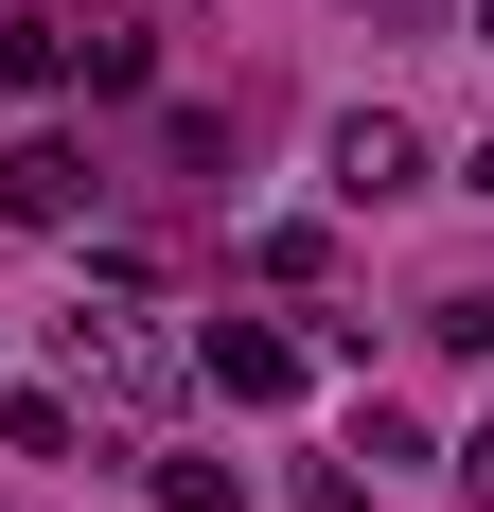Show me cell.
<instances>
[{"label": "cell", "mask_w": 494, "mask_h": 512, "mask_svg": "<svg viewBox=\"0 0 494 512\" xmlns=\"http://www.w3.org/2000/svg\"><path fill=\"white\" fill-rule=\"evenodd\" d=\"M0 442H18V460H71L89 424H71V389H18V407H0Z\"/></svg>", "instance_id": "6"}, {"label": "cell", "mask_w": 494, "mask_h": 512, "mask_svg": "<svg viewBox=\"0 0 494 512\" xmlns=\"http://www.w3.org/2000/svg\"><path fill=\"white\" fill-rule=\"evenodd\" d=\"M459 495H477V512H494V424H477V442H459Z\"/></svg>", "instance_id": "10"}, {"label": "cell", "mask_w": 494, "mask_h": 512, "mask_svg": "<svg viewBox=\"0 0 494 512\" xmlns=\"http://www.w3.org/2000/svg\"><path fill=\"white\" fill-rule=\"evenodd\" d=\"M459 18H477V53H494V0H459Z\"/></svg>", "instance_id": "11"}, {"label": "cell", "mask_w": 494, "mask_h": 512, "mask_svg": "<svg viewBox=\"0 0 494 512\" xmlns=\"http://www.w3.org/2000/svg\"><path fill=\"white\" fill-rule=\"evenodd\" d=\"M424 336H442V354H494V283H442V301H424Z\"/></svg>", "instance_id": "7"}, {"label": "cell", "mask_w": 494, "mask_h": 512, "mask_svg": "<svg viewBox=\"0 0 494 512\" xmlns=\"http://www.w3.org/2000/svg\"><path fill=\"white\" fill-rule=\"evenodd\" d=\"M0 89H71V18H0Z\"/></svg>", "instance_id": "5"}, {"label": "cell", "mask_w": 494, "mask_h": 512, "mask_svg": "<svg viewBox=\"0 0 494 512\" xmlns=\"http://www.w3.org/2000/svg\"><path fill=\"white\" fill-rule=\"evenodd\" d=\"M177 336H142V318H71V389H106V407H159V389H177Z\"/></svg>", "instance_id": "3"}, {"label": "cell", "mask_w": 494, "mask_h": 512, "mask_svg": "<svg viewBox=\"0 0 494 512\" xmlns=\"http://www.w3.org/2000/svg\"><path fill=\"white\" fill-rule=\"evenodd\" d=\"M318 177H336V212H389V195H424V124H406V106H336Z\"/></svg>", "instance_id": "1"}, {"label": "cell", "mask_w": 494, "mask_h": 512, "mask_svg": "<svg viewBox=\"0 0 494 512\" xmlns=\"http://www.w3.org/2000/svg\"><path fill=\"white\" fill-rule=\"evenodd\" d=\"M353 18H371V36H442L459 0H353Z\"/></svg>", "instance_id": "9"}, {"label": "cell", "mask_w": 494, "mask_h": 512, "mask_svg": "<svg viewBox=\"0 0 494 512\" xmlns=\"http://www.w3.org/2000/svg\"><path fill=\"white\" fill-rule=\"evenodd\" d=\"M159 512H247V495H230V460H159Z\"/></svg>", "instance_id": "8"}, {"label": "cell", "mask_w": 494, "mask_h": 512, "mask_svg": "<svg viewBox=\"0 0 494 512\" xmlns=\"http://www.w3.org/2000/svg\"><path fill=\"white\" fill-rule=\"evenodd\" d=\"M89 212V142H0V230H71Z\"/></svg>", "instance_id": "4"}, {"label": "cell", "mask_w": 494, "mask_h": 512, "mask_svg": "<svg viewBox=\"0 0 494 512\" xmlns=\"http://www.w3.org/2000/svg\"><path fill=\"white\" fill-rule=\"evenodd\" d=\"M300 371H318V354H300L283 318H212V336H195V389H230V407H300Z\"/></svg>", "instance_id": "2"}]
</instances>
